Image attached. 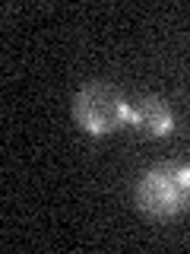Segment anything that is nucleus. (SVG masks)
Returning <instances> with one entry per match:
<instances>
[{
	"label": "nucleus",
	"instance_id": "1",
	"mask_svg": "<svg viewBox=\"0 0 190 254\" xmlns=\"http://www.w3.org/2000/svg\"><path fill=\"white\" fill-rule=\"evenodd\" d=\"M137 203L149 216H178L190 206V165L165 162L142 175Z\"/></svg>",
	"mask_w": 190,
	"mask_h": 254
},
{
	"label": "nucleus",
	"instance_id": "2",
	"mask_svg": "<svg viewBox=\"0 0 190 254\" xmlns=\"http://www.w3.org/2000/svg\"><path fill=\"white\" fill-rule=\"evenodd\" d=\"M73 118L89 133H111L130 121V102L108 83H89L73 99Z\"/></svg>",
	"mask_w": 190,
	"mask_h": 254
},
{
	"label": "nucleus",
	"instance_id": "3",
	"mask_svg": "<svg viewBox=\"0 0 190 254\" xmlns=\"http://www.w3.org/2000/svg\"><path fill=\"white\" fill-rule=\"evenodd\" d=\"M130 124H137L140 130L152 133V137H165V133H171L174 118H171V111L162 99L146 95L140 102H130Z\"/></svg>",
	"mask_w": 190,
	"mask_h": 254
}]
</instances>
